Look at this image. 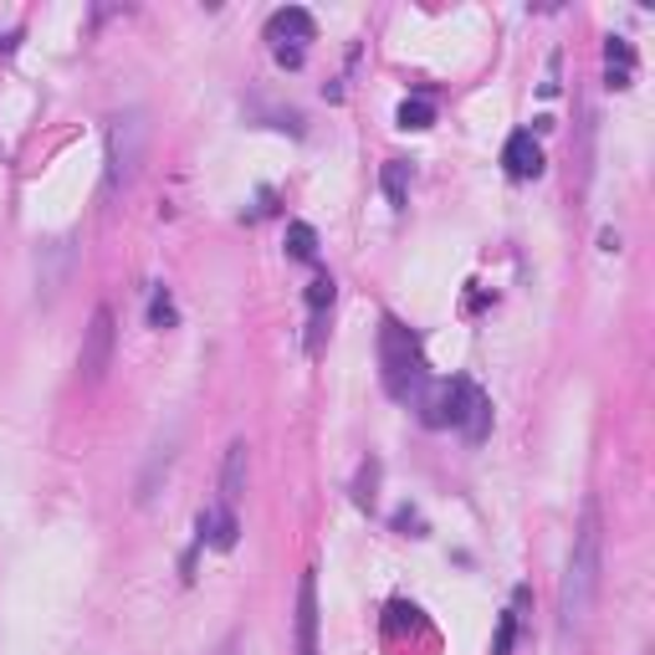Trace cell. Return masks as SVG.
<instances>
[{
	"mask_svg": "<svg viewBox=\"0 0 655 655\" xmlns=\"http://www.w3.org/2000/svg\"><path fill=\"white\" fill-rule=\"evenodd\" d=\"M599 569H605V533H599V507H584L579 538L569 554V573H563V594H558V615H563V635H579L594 615L599 599Z\"/></svg>",
	"mask_w": 655,
	"mask_h": 655,
	"instance_id": "cell-1",
	"label": "cell"
},
{
	"mask_svg": "<svg viewBox=\"0 0 655 655\" xmlns=\"http://www.w3.org/2000/svg\"><path fill=\"white\" fill-rule=\"evenodd\" d=\"M379 374H385V389L395 400H415L425 389L421 343H415V333H410L400 318L379 323Z\"/></svg>",
	"mask_w": 655,
	"mask_h": 655,
	"instance_id": "cell-2",
	"label": "cell"
},
{
	"mask_svg": "<svg viewBox=\"0 0 655 655\" xmlns=\"http://www.w3.org/2000/svg\"><path fill=\"white\" fill-rule=\"evenodd\" d=\"M144 144H149V123H144V113H138V108L113 113V123H108V190H129L138 180Z\"/></svg>",
	"mask_w": 655,
	"mask_h": 655,
	"instance_id": "cell-3",
	"label": "cell"
},
{
	"mask_svg": "<svg viewBox=\"0 0 655 655\" xmlns=\"http://www.w3.org/2000/svg\"><path fill=\"white\" fill-rule=\"evenodd\" d=\"M113 307H93V323H87V338H83V359H77V369H83L87 385H98L108 364H113Z\"/></svg>",
	"mask_w": 655,
	"mask_h": 655,
	"instance_id": "cell-4",
	"label": "cell"
},
{
	"mask_svg": "<svg viewBox=\"0 0 655 655\" xmlns=\"http://www.w3.org/2000/svg\"><path fill=\"white\" fill-rule=\"evenodd\" d=\"M466 385L471 379H440V385H430V389H421L415 400H421V421L425 425H456L461 421V400H466Z\"/></svg>",
	"mask_w": 655,
	"mask_h": 655,
	"instance_id": "cell-5",
	"label": "cell"
},
{
	"mask_svg": "<svg viewBox=\"0 0 655 655\" xmlns=\"http://www.w3.org/2000/svg\"><path fill=\"white\" fill-rule=\"evenodd\" d=\"M298 655H318V579H298Z\"/></svg>",
	"mask_w": 655,
	"mask_h": 655,
	"instance_id": "cell-6",
	"label": "cell"
},
{
	"mask_svg": "<svg viewBox=\"0 0 655 655\" xmlns=\"http://www.w3.org/2000/svg\"><path fill=\"white\" fill-rule=\"evenodd\" d=\"M502 165L512 180H538L543 174V149H538V138L527 134V129H518V134L502 144Z\"/></svg>",
	"mask_w": 655,
	"mask_h": 655,
	"instance_id": "cell-7",
	"label": "cell"
},
{
	"mask_svg": "<svg viewBox=\"0 0 655 655\" xmlns=\"http://www.w3.org/2000/svg\"><path fill=\"white\" fill-rule=\"evenodd\" d=\"M246 471H252L246 440H231V446H226V466H220V497H216V502L235 507L241 497H246Z\"/></svg>",
	"mask_w": 655,
	"mask_h": 655,
	"instance_id": "cell-8",
	"label": "cell"
},
{
	"mask_svg": "<svg viewBox=\"0 0 655 655\" xmlns=\"http://www.w3.org/2000/svg\"><path fill=\"white\" fill-rule=\"evenodd\" d=\"M456 430H461L471 446H482V440L492 436V400L476 385H466V400H461V421H456Z\"/></svg>",
	"mask_w": 655,
	"mask_h": 655,
	"instance_id": "cell-9",
	"label": "cell"
},
{
	"mask_svg": "<svg viewBox=\"0 0 655 655\" xmlns=\"http://www.w3.org/2000/svg\"><path fill=\"white\" fill-rule=\"evenodd\" d=\"M235 533H241V522H235V507L226 502H210L201 512V543H210V548H235Z\"/></svg>",
	"mask_w": 655,
	"mask_h": 655,
	"instance_id": "cell-10",
	"label": "cell"
},
{
	"mask_svg": "<svg viewBox=\"0 0 655 655\" xmlns=\"http://www.w3.org/2000/svg\"><path fill=\"white\" fill-rule=\"evenodd\" d=\"M630 77H635V47H630L624 36H609L605 41V83L630 87Z\"/></svg>",
	"mask_w": 655,
	"mask_h": 655,
	"instance_id": "cell-11",
	"label": "cell"
},
{
	"mask_svg": "<svg viewBox=\"0 0 655 655\" xmlns=\"http://www.w3.org/2000/svg\"><path fill=\"white\" fill-rule=\"evenodd\" d=\"M271 41H277V47H287V41H292V47H298V41H307V36H313V16H307L303 5H287V11H277V16H271Z\"/></svg>",
	"mask_w": 655,
	"mask_h": 655,
	"instance_id": "cell-12",
	"label": "cell"
},
{
	"mask_svg": "<svg viewBox=\"0 0 655 655\" xmlns=\"http://www.w3.org/2000/svg\"><path fill=\"white\" fill-rule=\"evenodd\" d=\"M169 461H174V440H165V446H154V456H149V466H144V476H138V502H149L154 492H159V476L169 471Z\"/></svg>",
	"mask_w": 655,
	"mask_h": 655,
	"instance_id": "cell-13",
	"label": "cell"
},
{
	"mask_svg": "<svg viewBox=\"0 0 655 655\" xmlns=\"http://www.w3.org/2000/svg\"><path fill=\"white\" fill-rule=\"evenodd\" d=\"M379 185H385V201L400 210V205H410V165L404 159H389L385 174H379Z\"/></svg>",
	"mask_w": 655,
	"mask_h": 655,
	"instance_id": "cell-14",
	"label": "cell"
},
{
	"mask_svg": "<svg viewBox=\"0 0 655 655\" xmlns=\"http://www.w3.org/2000/svg\"><path fill=\"white\" fill-rule=\"evenodd\" d=\"M287 252L298 256V262H313V256H318V231H313L307 220H292V226H287Z\"/></svg>",
	"mask_w": 655,
	"mask_h": 655,
	"instance_id": "cell-15",
	"label": "cell"
},
{
	"mask_svg": "<svg viewBox=\"0 0 655 655\" xmlns=\"http://www.w3.org/2000/svg\"><path fill=\"white\" fill-rule=\"evenodd\" d=\"M430 123H436L430 98H404L400 102V129H430Z\"/></svg>",
	"mask_w": 655,
	"mask_h": 655,
	"instance_id": "cell-16",
	"label": "cell"
},
{
	"mask_svg": "<svg viewBox=\"0 0 655 655\" xmlns=\"http://www.w3.org/2000/svg\"><path fill=\"white\" fill-rule=\"evenodd\" d=\"M328 307H333V277H313V287H307V313L323 318Z\"/></svg>",
	"mask_w": 655,
	"mask_h": 655,
	"instance_id": "cell-17",
	"label": "cell"
},
{
	"mask_svg": "<svg viewBox=\"0 0 655 655\" xmlns=\"http://www.w3.org/2000/svg\"><path fill=\"white\" fill-rule=\"evenodd\" d=\"M149 323H154V328H174V303H169L165 287H154V298H149Z\"/></svg>",
	"mask_w": 655,
	"mask_h": 655,
	"instance_id": "cell-18",
	"label": "cell"
},
{
	"mask_svg": "<svg viewBox=\"0 0 655 655\" xmlns=\"http://www.w3.org/2000/svg\"><path fill=\"white\" fill-rule=\"evenodd\" d=\"M374 476H379V466H364V476H359V492H353V497H359V507H369L374 502Z\"/></svg>",
	"mask_w": 655,
	"mask_h": 655,
	"instance_id": "cell-19",
	"label": "cell"
},
{
	"mask_svg": "<svg viewBox=\"0 0 655 655\" xmlns=\"http://www.w3.org/2000/svg\"><path fill=\"white\" fill-rule=\"evenodd\" d=\"M512 635H518V620H512V615H502V630H497V645H492V655L512 651Z\"/></svg>",
	"mask_w": 655,
	"mask_h": 655,
	"instance_id": "cell-20",
	"label": "cell"
},
{
	"mask_svg": "<svg viewBox=\"0 0 655 655\" xmlns=\"http://www.w3.org/2000/svg\"><path fill=\"white\" fill-rule=\"evenodd\" d=\"M277 62L282 68H303V47H277Z\"/></svg>",
	"mask_w": 655,
	"mask_h": 655,
	"instance_id": "cell-21",
	"label": "cell"
},
{
	"mask_svg": "<svg viewBox=\"0 0 655 655\" xmlns=\"http://www.w3.org/2000/svg\"><path fill=\"white\" fill-rule=\"evenodd\" d=\"M235 645H241V635H231V640H226V645H220L216 655H235Z\"/></svg>",
	"mask_w": 655,
	"mask_h": 655,
	"instance_id": "cell-22",
	"label": "cell"
}]
</instances>
